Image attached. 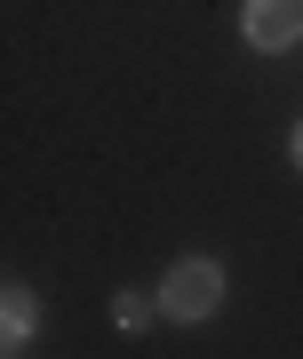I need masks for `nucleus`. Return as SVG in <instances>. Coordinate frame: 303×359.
<instances>
[{"label": "nucleus", "instance_id": "obj_1", "mask_svg": "<svg viewBox=\"0 0 303 359\" xmlns=\"http://www.w3.org/2000/svg\"><path fill=\"white\" fill-rule=\"evenodd\" d=\"M215 304H224V271H215L208 256H184V264L160 280V311H168L176 327H200V320H215Z\"/></svg>", "mask_w": 303, "mask_h": 359}, {"label": "nucleus", "instance_id": "obj_2", "mask_svg": "<svg viewBox=\"0 0 303 359\" xmlns=\"http://www.w3.org/2000/svg\"><path fill=\"white\" fill-rule=\"evenodd\" d=\"M240 32H248V48H264V56L295 48V40H303V0H248Z\"/></svg>", "mask_w": 303, "mask_h": 359}, {"label": "nucleus", "instance_id": "obj_3", "mask_svg": "<svg viewBox=\"0 0 303 359\" xmlns=\"http://www.w3.org/2000/svg\"><path fill=\"white\" fill-rule=\"evenodd\" d=\"M0 327H8V344H25V335L40 327V295L32 287H8V295H0Z\"/></svg>", "mask_w": 303, "mask_h": 359}, {"label": "nucleus", "instance_id": "obj_4", "mask_svg": "<svg viewBox=\"0 0 303 359\" xmlns=\"http://www.w3.org/2000/svg\"><path fill=\"white\" fill-rule=\"evenodd\" d=\"M112 327H128V335L152 327V304H144V295H112Z\"/></svg>", "mask_w": 303, "mask_h": 359}, {"label": "nucleus", "instance_id": "obj_5", "mask_svg": "<svg viewBox=\"0 0 303 359\" xmlns=\"http://www.w3.org/2000/svg\"><path fill=\"white\" fill-rule=\"evenodd\" d=\"M288 152H295V168H303V128H295V144H288Z\"/></svg>", "mask_w": 303, "mask_h": 359}]
</instances>
